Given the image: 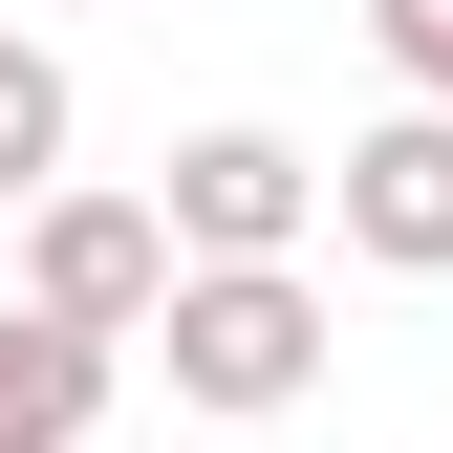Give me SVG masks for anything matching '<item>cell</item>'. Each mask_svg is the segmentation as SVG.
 <instances>
[{"mask_svg":"<svg viewBox=\"0 0 453 453\" xmlns=\"http://www.w3.org/2000/svg\"><path fill=\"white\" fill-rule=\"evenodd\" d=\"M151 367H173V411H303L324 388V280L303 259H173V303H151Z\"/></svg>","mask_w":453,"mask_h":453,"instance_id":"cell-1","label":"cell"},{"mask_svg":"<svg viewBox=\"0 0 453 453\" xmlns=\"http://www.w3.org/2000/svg\"><path fill=\"white\" fill-rule=\"evenodd\" d=\"M22 303H43V324H87V346H151V303H173V216L43 173V195H22Z\"/></svg>","mask_w":453,"mask_h":453,"instance_id":"cell-2","label":"cell"},{"mask_svg":"<svg viewBox=\"0 0 453 453\" xmlns=\"http://www.w3.org/2000/svg\"><path fill=\"white\" fill-rule=\"evenodd\" d=\"M151 216H173V259H303V216H324V151H280V130H195Z\"/></svg>","mask_w":453,"mask_h":453,"instance_id":"cell-3","label":"cell"},{"mask_svg":"<svg viewBox=\"0 0 453 453\" xmlns=\"http://www.w3.org/2000/svg\"><path fill=\"white\" fill-rule=\"evenodd\" d=\"M324 195H346V259H388V280H453V108L411 87V108H388V130H367Z\"/></svg>","mask_w":453,"mask_h":453,"instance_id":"cell-4","label":"cell"},{"mask_svg":"<svg viewBox=\"0 0 453 453\" xmlns=\"http://www.w3.org/2000/svg\"><path fill=\"white\" fill-rule=\"evenodd\" d=\"M87 411H108V346L43 324V303H0V453H87Z\"/></svg>","mask_w":453,"mask_h":453,"instance_id":"cell-5","label":"cell"},{"mask_svg":"<svg viewBox=\"0 0 453 453\" xmlns=\"http://www.w3.org/2000/svg\"><path fill=\"white\" fill-rule=\"evenodd\" d=\"M43 173H65V65H43V43H0V216H22Z\"/></svg>","mask_w":453,"mask_h":453,"instance_id":"cell-6","label":"cell"},{"mask_svg":"<svg viewBox=\"0 0 453 453\" xmlns=\"http://www.w3.org/2000/svg\"><path fill=\"white\" fill-rule=\"evenodd\" d=\"M367 43H388V65H411L432 108H453V0H367Z\"/></svg>","mask_w":453,"mask_h":453,"instance_id":"cell-7","label":"cell"}]
</instances>
